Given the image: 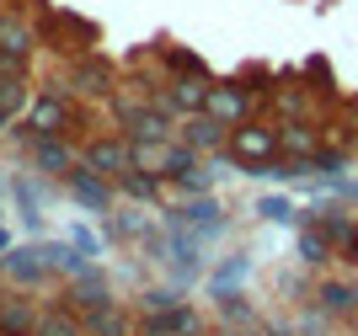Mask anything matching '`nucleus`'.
Returning a JSON list of instances; mask_svg holds the SVG:
<instances>
[{
	"instance_id": "f257e3e1",
	"label": "nucleus",
	"mask_w": 358,
	"mask_h": 336,
	"mask_svg": "<svg viewBox=\"0 0 358 336\" xmlns=\"http://www.w3.org/2000/svg\"><path fill=\"white\" fill-rule=\"evenodd\" d=\"M224 149L241 161V176H252L262 161L278 155V117H246V123H236Z\"/></svg>"
},
{
	"instance_id": "f03ea898",
	"label": "nucleus",
	"mask_w": 358,
	"mask_h": 336,
	"mask_svg": "<svg viewBox=\"0 0 358 336\" xmlns=\"http://www.w3.org/2000/svg\"><path fill=\"white\" fill-rule=\"evenodd\" d=\"M59 187L70 192L80 208H91V214H113V208H118V182H113V176H102V171H91L86 161L70 166V171L59 176Z\"/></svg>"
},
{
	"instance_id": "7ed1b4c3",
	"label": "nucleus",
	"mask_w": 358,
	"mask_h": 336,
	"mask_svg": "<svg viewBox=\"0 0 358 336\" xmlns=\"http://www.w3.org/2000/svg\"><path fill=\"white\" fill-rule=\"evenodd\" d=\"M80 161L91 166V171H102L118 182L123 171H134V139L129 133H91L86 145H80Z\"/></svg>"
},
{
	"instance_id": "20e7f679",
	"label": "nucleus",
	"mask_w": 358,
	"mask_h": 336,
	"mask_svg": "<svg viewBox=\"0 0 358 336\" xmlns=\"http://www.w3.org/2000/svg\"><path fill=\"white\" fill-rule=\"evenodd\" d=\"M59 305H64V309H75V315H91V309L113 305V283H107V272L91 262L86 272L64 278V283H59Z\"/></svg>"
},
{
	"instance_id": "39448f33",
	"label": "nucleus",
	"mask_w": 358,
	"mask_h": 336,
	"mask_svg": "<svg viewBox=\"0 0 358 336\" xmlns=\"http://www.w3.org/2000/svg\"><path fill=\"white\" fill-rule=\"evenodd\" d=\"M27 123H32V133H70V129H75V102H70V91H64V86L38 91V96H32V107H27Z\"/></svg>"
},
{
	"instance_id": "423d86ee",
	"label": "nucleus",
	"mask_w": 358,
	"mask_h": 336,
	"mask_svg": "<svg viewBox=\"0 0 358 336\" xmlns=\"http://www.w3.org/2000/svg\"><path fill=\"white\" fill-rule=\"evenodd\" d=\"M203 112H214L220 123H246V117H257V91L241 86V80H209V107Z\"/></svg>"
},
{
	"instance_id": "0eeeda50",
	"label": "nucleus",
	"mask_w": 358,
	"mask_h": 336,
	"mask_svg": "<svg viewBox=\"0 0 358 336\" xmlns=\"http://www.w3.org/2000/svg\"><path fill=\"white\" fill-rule=\"evenodd\" d=\"M27 166L59 182V176L70 171V166H80V149L70 145V133H38V139L27 145Z\"/></svg>"
},
{
	"instance_id": "6e6552de",
	"label": "nucleus",
	"mask_w": 358,
	"mask_h": 336,
	"mask_svg": "<svg viewBox=\"0 0 358 336\" xmlns=\"http://www.w3.org/2000/svg\"><path fill=\"white\" fill-rule=\"evenodd\" d=\"M203 331H209V326H203V309L187 305V299L171 305L166 315H145V321H139V336H203Z\"/></svg>"
},
{
	"instance_id": "1a4fd4ad",
	"label": "nucleus",
	"mask_w": 358,
	"mask_h": 336,
	"mask_svg": "<svg viewBox=\"0 0 358 336\" xmlns=\"http://www.w3.org/2000/svg\"><path fill=\"white\" fill-rule=\"evenodd\" d=\"M161 214H166V224H182V230H193L198 240H209V235H220V230H224L220 203H214L209 192H203V198H187L182 208H161Z\"/></svg>"
},
{
	"instance_id": "9d476101",
	"label": "nucleus",
	"mask_w": 358,
	"mask_h": 336,
	"mask_svg": "<svg viewBox=\"0 0 358 336\" xmlns=\"http://www.w3.org/2000/svg\"><path fill=\"white\" fill-rule=\"evenodd\" d=\"M32 48H38V27H32L22 11H0V59H16V64H27Z\"/></svg>"
},
{
	"instance_id": "9b49d317",
	"label": "nucleus",
	"mask_w": 358,
	"mask_h": 336,
	"mask_svg": "<svg viewBox=\"0 0 358 336\" xmlns=\"http://www.w3.org/2000/svg\"><path fill=\"white\" fill-rule=\"evenodd\" d=\"M6 278H11L16 288H43L54 272H48V262H43L38 246H11L6 251Z\"/></svg>"
},
{
	"instance_id": "f8f14e48",
	"label": "nucleus",
	"mask_w": 358,
	"mask_h": 336,
	"mask_svg": "<svg viewBox=\"0 0 358 336\" xmlns=\"http://www.w3.org/2000/svg\"><path fill=\"white\" fill-rule=\"evenodd\" d=\"M177 133H182V139H187L193 149H203V155H214V149L230 145V123H220L214 112H193V117H182Z\"/></svg>"
},
{
	"instance_id": "ddd939ff",
	"label": "nucleus",
	"mask_w": 358,
	"mask_h": 336,
	"mask_svg": "<svg viewBox=\"0 0 358 336\" xmlns=\"http://www.w3.org/2000/svg\"><path fill=\"white\" fill-rule=\"evenodd\" d=\"M310 299L327 309L331 321H353V315H358V283L353 278H321Z\"/></svg>"
},
{
	"instance_id": "4468645a",
	"label": "nucleus",
	"mask_w": 358,
	"mask_h": 336,
	"mask_svg": "<svg viewBox=\"0 0 358 336\" xmlns=\"http://www.w3.org/2000/svg\"><path fill=\"white\" fill-rule=\"evenodd\" d=\"M80 326H86V336H134L139 315H134V305H118V299H113V305L80 315Z\"/></svg>"
},
{
	"instance_id": "2eb2a0df",
	"label": "nucleus",
	"mask_w": 358,
	"mask_h": 336,
	"mask_svg": "<svg viewBox=\"0 0 358 336\" xmlns=\"http://www.w3.org/2000/svg\"><path fill=\"white\" fill-rule=\"evenodd\" d=\"M321 145H327V139H321V129H315V117H284V123H278V155L310 161Z\"/></svg>"
},
{
	"instance_id": "dca6fc26",
	"label": "nucleus",
	"mask_w": 358,
	"mask_h": 336,
	"mask_svg": "<svg viewBox=\"0 0 358 336\" xmlns=\"http://www.w3.org/2000/svg\"><path fill=\"white\" fill-rule=\"evenodd\" d=\"M38 309H43V299H32V293H6V305H0V336H32Z\"/></svg>"
},
{
	"instance_id": "f3484780",
	"label": "nucleus",
	"mask_w": 358,
	"mask_h": 336,
	"mask_svg": "<svg viewBox=\"0 0 358 336\" xmlns=\"http://www.w3.org/2000/svg\"><path fill=\"white\" fill-rule=\"evenodd\" d=\"M64 91H80V96H113V70H107V59L86 54L70 70V86H64Z\"/></svg>"
},
{
	"instance_id": "a211bd4d",
	"label": "nucleus",
	"mask_w": 358,
	"mask_h": 336,
	"mask_svg": "<svg viewBox=\"0 0 358 336\" xmlns=\"http://www.w3.org/2000/svg\"><path fill=\"white\" fill-rule=\"evenodd\" d=\"M38 251H43V262H48L54 278H75V272H86V267H91V256H86V251H75L70 240H38Z\"/></svg>"
},
{
	"instance_id": "6ab92c4d",
	"label": "nucleus",
	"mask_w": 358,
	"mask_h": 336,
	"mask_svg": "<svg viewBox=\"0 0 358 336\" xmlns=\"http://www.w3.org/2000/svg\"><path fill=\"white\" fill-rule=\"evenodd\" d=\"M32 336H86V326H80V315H75V309H64L59 299H54V305L38 309V326H32Z\"/></svg>"
},
{
	"instance_id": "aec40b11",
	"label": "nucleus",
	"mask_w": 358,
	"mask_h": 336,
	"mask_svg": "<svg viewBox=\"0 0 358 336\" xmlns=\"http://www.w3.org/2000/svg\"><path fill=\"white\" fill-rule=\"evenodd\" d=\"M118 198H129V203H161V176H150V171H123L118 176Z\"/></svg>"
},
{
	"instance_id": "412c9836",
	"label": "nucleus",
	"mask_w": 358,
	"mask_h": 336,
	"mask_svg": "<svg viewBox=\"0 0 358 336\" xmlns=\"http://www.w3.org/2000/svg\"><path fill=\"white\" fill-rule=\"evenodd\" d=\"M214 309H220V321L224 326H246V331H257V309L246 305V293H220V299H214Z\"/></svg>"
},
{
	"instance_id": "4be33fe9",
	"label": "nucleus",
	"mask_w": 358,
	"mask_h": 336,
	"mask_svg": "<svg viewBox=\"0 0 358 336\" xmlns=\"http://www.w3.org/2000/svg\"><path fill=\"white\" fill-rule=\"evenodd\" d=\"M331 256H337V246H331L315 224H310V230H299V262H305V267H327Z\"/></svg>"
},
{
	"instance_id": "5701e85b",
	"label": "nucleus",
	"mask_w": 358,
	"mask_h": 336,
	"mask_svg": "<svg viewBox=\"0 0 358 336\" xmlns=\"http://www.w3.org/2000/svg\"><path fill=\"white\" fill-rule=\"evenodd\" d=\"M343 171H348V149L343 145H321L310 155V176H321V182H337Z\"/></svg>"
},
{
	"instance_id": "b1692460",
	"label": "nucleus",
	"mask_w": 358,
	"mask_h": 336,
	"mask_svg": "<svg viewBox=\"0 0 358 336\" xmlns=\"http://www.w3.org/2000/svg\"><path fill=\"white\" fill-rule=\"evenodd\" d=\"M171 305H182V288H139L134 293V315L145 321V315H166Z\"/></svg>"
},
{
	"instance_id": "393cba45",
	"label": "nucleus",
	"mask_w": 358,
	"mask_h": 336,
	"mask_svg": "<svg viewBox=\"0 0 358 336\" xmlns=\"http://www.w3.org/2000/svg\"><path fill=\"white\" fill-rule=\"evenodd\" d=\"M273 112H278V123H284V117H310L315 112V102H310V91H278L273 86Z\"/></svg>"
},
{
	"instance_id": "a878e982",
	"label": "nucleus",
	"mask_w": 358,
	"mask_h": 336,
	"mask_svg": "<svg viewBox=\"0 0 358 336\" xmlns=\"http://www.w3.org/2000/svg\"><path fill=\"white\" fill-rule=\"evenodd\" d=\"M331 326H337V321H331L315 299H305V309L294 315V336H331Z\"/></svg>"
},
{
	"instance_id": "bb28decb",
	"label": "nucleus",
	"mask_w": 358,
	"mask_h": 336,
	"mask_svg": "<svg viewBox=\"0 0 358 336\" xmlns=\"http://www.w3.org/2000/svg\"><path fill=\"white\" fill-rule=\"evenodd\" d=\"M166 70H171V75H198V80H209L203 59H198V54H187V48H166Z\"/></svg>"
},
{
	"instance_id": "cd10ccee",
	"label": "nucleus",
	"mask_w": 358,
	"mask_h": 336,
	"mask_svg": "<svg viewBox=\"0 0 358 336\" xmlns=\"http://www.w3.org/2000/svg\"><path fill=\"white\" fill-rule=\"evenodd\" d=\"M257 214H262L268 224H294V219H299V208L289 203V198H262V203H257Z\"/></svg>"
},
{
	"instance_id": "c85d7f7f",
	"label": "nucleus",
	"mask_w": 358,
	"mask_h": 336,
	"mask_svg": "<svg viewBox=\"0 0 358 336\" xmlns=\"http://www.w3.org/2000/svg\"><path fill=\"white\" fill-rule=\"evenodd\" d=\"M64 240H70L75 251H86V256H102V235L86 230V224H70V230H64Z\"/></svg>"
},
{
	"instance_id": "c756f323",
	"label": "nucleus",
	"mask_w": 358,
	"mask_h": 336,
	"mask_svg": "<svg viewBox=\"0 0 358 336\" xmlns=\"http://www.w3.org/2000/svg\"><path fill=\"white\" fill-rule=\"evenodd\" d=\"M171 182H177V187L187 192V198H203V192H209V171H203V166H193V171L171 176Z\"/></svg>"
},
{
	"instance_id": "7c9ffc66",
	"label": "nucleus",
	"mask_w": 358,
	"mask_h": 336,
	"mask_svg": "<svg viewBox=\"0 0 358 336\" xmlns=\"http://www.w3.org/2000/svg\"><path fill=\"white\" fill-rule=\"evenodd\" d=\"M203 336H257V331H246V326H214V331H203Z\"/></svg>"
},
{
	"instance_id": "2f4dec72",
	"label": "nucleus",
	"mask_w": 358,
	"mask_h": 336,
	"mask_svg": "<svg viewBox=\"0 0 358 336\" xmlns=\"http://www.w3.org/2000/svg\"><path fill=\"white\" fill-rule=\"evenodd\" d=\"M0 251H11V235H6V230H0Z\"/></svg>"
},
{
	"instance_id": "473e14b6",
	"label": "nucleus",
	"mask_w": 358,
	"mask_h": 336,
	"mask_svg": "<svg viewBox=\"0 0 358 336\" xmlns=\"http://www.w3.org/2000/svg\"><path fill=\"white\" fill-rule=\"evenodd\" d=\"M6 283H11V278H0V305H6V293H11V288H6Z\"/></svg>"
},
{
	"instance_id": "72a5a7b5",
	"label": "nucleus",
	"mask_w": 358,
	"mask_h": 336,
	"mask_svg": "<svg viewBox=\"0 0 358 336\" xmlns=\"http://www.w3.org/2000/svg\"><path fill=\"white\" fill-rule=\"evenodd\" d=\"M353 331H358V315H353Z\"/></svg>"
},
{
	"instance_id": "f704fd0d",
	"label": "nucleus",
	"mask_w": 358,
	"mask_h": 336,
	"mask_svg": "<svg viewBox=\"0 0 358 336\" xmlns=\"http://www.w3.org/2000/svg\"><path fill=\"white\" fill-rule=\"evenodd\" d=\"M0 11H6V6H0Z\"/></svg>"
},
{
	"instance_id": "c9c22d12",
	"label": "nucleus",
	"mask_w": 358,
	"mask_h": 336,
	"mask_svg": "<svg viewBox=\"0 0 358 336\" xmlns=\"http://www.w3.org/2000/svg\"><path fill=\"white\" fill-rule=\"evenodd\" d=\"M134 336H139V331H134Z\"/></svg>"
}]
</instances>
